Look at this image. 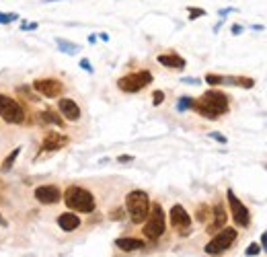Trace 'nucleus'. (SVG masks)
Wrapping results in <instances>:
<instances>
[{"label":"nucleus","mask_w":267,"mask_h":257,"mask_svg":"<svg viewBox=\"0 0 267 257\" xmlns=\"http://www.w3.org/2000/svg\"><path fill=\"white\" fill-rule=\"evenodd\" d=\"M228 109H230L228 95L216 89L205 91L197 101H193V111H197L205 120H218L220 116L228 113Z\"/></svg>","instance_id":"f257e3e1"},{"label":"nucleus","mask_w":267,"mask_h":257,"mask_svg":"<svg viewBox=\"0 0 267 257\" xmlns=\"http://www.w3.org/2000/svg\"><path fill=\"white\" fill-rule=\"evenodd\" d=\"M64 202H66V206L70 210H74V212H82V214H88V212H93L95 210V195L88 191V189H84V187H80V185H70L66 191H64Z\"/></svg>","instance_id":"f03ea898"},{"label":"nucleus","mask_w":267,"mask_h":257,"mask_svg":"<svg viewBox=\"0 0 267 257\" xmlns=\"http://www.w3.org/2000/svg\"><path fill=\"white\" fill-rule=\"evenodd\" d=\"M150 206H152L150 197L142 189H134V191H130L126 195V210H128V214H130L134 224H142L146 220V216L150 212Z\"/></svg>","instance_id":"7ed1b4c3"},{"label":"nucleus","mask_w":267,"mask_h":257,"mask_svg":"<svg viewBox=\"0 0 267 257\" xmlns=\"http://www.w3.org/2000/svg\"><path fill=\"white\" fill-rule=\"evenodd\" d=\"M142 224H144L142 233H144L146 239L156 241V239L163 237V233L167 229V216H165L163 206H160V204H152L150 206V212H148V216H146V220Z\"/></svg>","instance_id":"20e7f679"},{"label":"nucleus","mask_w":267,"mask_h":257,"mask_svg":"<svg viewBox=\"0 0 267 257\" xmlns=\"http://www.w3.org/2000/svg\"><path fill=\"white\" fill-rule=\"evenodd\" d=\"M236 237H239L236 229H232V226H222L218 233H214L212 241L203 247V251H205L207 255H212V257H216V255L224 253V251L236 241Z\"/></svg>","instance_id":"39448f33"},{"label":"nucleus","mask_w":267,"mask_h":257,"mask_svg":"<svg viewBox=\"0 0 267 257\" xmlns=\"http://www.w3.org/2000/svg\"><path fill=\"white\" fill-rule=\"evenodd\" d=\"M152 72L150 70H138V72H130L126 76H122L117 80V89L122 93H140L142 89H146L152 82Z\"/></svg>","instance_id":"423d86ee"},{"label":"nucleus","mask_w":267,"mask_h":257,"mask_svg":"<svg viewBox=\"0 0 267 257\" xmlns=\"http://www.w3.org/2000/svg\"><path fill=\"white\" fill-rule=\"evenodd\" d=\"M0 118H3L7 124H23L25 122V109L17 99H13L9 95H0Z\"/></svg>","instance_id":"0eeeda50"},{"label":"nucleus","mask_w":267,"mask_h":257,"mask_svg":"<svg viewBox=\"0 0 267 257\" xmlns=\"http://www.w3.org/2000/svg\"><path fill=\"white\" fill-rule=\"evenodd\" d=\"M226 197H228V206H230V214H232L234 224H236V226H243V229L249 226V224H251V212H249V208L234 195L232 189L226 191Z\"/></svg>","instance_id":"6e6552de"},{"label":"nucleus","mask_w":267,"mask_h":257,"mask_svg":"<svg viewBox=\"0 0 267 257\" xmlns=\"http://www.w3.org/2000/svg\"><path fill=\"white\" fill-rule=\"evenodd\" d=\"M169 220H171V226L181 235V237H187L191 233V216L187 214V210L183 208L181 204H175L171 212H169Z\"/></svg>","instance_id":"1a4fd4ad"},{"label":"nucleus","mask_w":267,"mask_h":257,"mask_svg":"<svg viewBox=\"0 0 267 257\" xmlns=\"http://www.w3.org/2000/svg\"><path fill=\"white\" fill-rule=\"evenodd\" d=\"M33 89H35V93H39L41 97H47V99H56L64 93V84L58 78H37V80H33Z\"/></svg>","instance_id":"9d476101"},{"label":"nucleus","mask_w":267,"mask_h":257,"mask_svg":"<svg viewBox=\"0 0 267 257\" xmlns=\"http://www.w3.org/2000/svg\"><path fill=\"white\" fill-rule=\"evenodd\" d=\"M35 199H37L39 204H43V206H51V204H58V202L62 199V191H60L58 185H53V183H49V185H39V187L35 189Z\"/></svg>","instance_id":"9b49d317"},{"label":"nucleus","mask_w":267,"mask_h":257,"mask_svg":"<svg viewBox=\"0 0 267 257\" xmlns=\"http://www.w3.org/2000/svg\"><path fill=\"white\" fill-rule=\"evenodd\" d=\"M68 142H70V138L60 134V132H47L43 142H41V150L43 152H56V150L64 148Z\"/></svg>","instance_id":"f8f14e48"},{"label":"nucleus","mask_w":267,"mask_h":257,"mask_svg":"<svg viewBox=\"0 0 267 257\" xmlns=\"http://www.w3.org/2000/svg\"><path fill=\"white\" fill-rule=\"evenodd\" d=\"M226 220H228V214H226V210H224V204L218 202V204L212 208V220H210L205 233H210V235H212V233H218L222 226H226Z\"/></svg>","instance_id":"ddd939ff"},{"label":"nucleus","mask_w":267,"mask_h":257,"mask_svg":"<svg viewBox=\"0 0 267 257\" xmlns=\"http://www.w3.org/2000/svg\"><path fill=\"white\" fill-rule=\"evenodd\" d=\"M58 109H60V113L64 116V120H68V122H78L80 116H82L78 103H76L74 99H68V97H62V99L58 101Z\"/></svg>","instance_id":"4468645a"},{"label":"nucleus","mask_w":267,"mask_h":257,"mask_svg":"<svg viewBox=\"0 0 267 257\" xmlns=\"http://www.w3.org/2000/svg\"><path fill=\"white\" fill-rule=\"evenodd\" d=\"M156 60H158L160 66H165V68H169V70H183V68L187 66L185 58L179 56L177 51H167V54H158Z\"/></svg>","instance_id":"2eb2a0df"},{"label":"nucleus","mask_w":267,"mask_h":257,"mask_svg":"<svg viewBox=\"0 0 267 257\" xmlns=\"http://www.w3.org/2000/svg\"><path fill=\"white\" fill-rule=\"evenodd\" d=\"M58 226H60L64 233H72V231H76V229L80 226V218H78V214H74V212H64V214L58 216Z\"/></svg>","instance_id":"dca6fc26"},{"label":"nucleus","mask_w":267,"mask_h":257,"mask_svg":"<svg viewBox=\"0 0 267 257\" xmlns=\"http://www.w3.org/2000/svg\"><path fill=\"white\" fill-rule=\"evenodd\" d=\"M37 122H39V124H43V126L51 124V126L64 128V120H62L56 111H39V113H37Z\"/></svg>","instance_id":"f3484780"},{"label":"nucleus","mask_w":267,"mask_h":257,"mask_svg":"<svg viewBox=\"0 0 267 257\" xmlns=\"http://www.w3.org/2000/svg\"><path fill=\"white\" fill-rule=\"evenodd\" d=\"M115 247H120L122 251H138L144 247V241L142 239H117Z\"/></svg>","instance_id":"a211bd4d"},{"label":"nucleus","mask_w":267,"mask_h":257,"mask_svg":"<svg viewBox=\"0 0 267 257\" xmlns=\"http://www.w3.org/2000/svg\"><path fill=\"white\" fill-rule=\"evenodd\" d=\"M226 84H236L241 89H253L255 78H251V76H226Z\"/></svg>","instance_id":"6ab92c4d"},{"label":"nucleus","mask_w":267,"mask_h":257,"mask_svg":"<svg viewBox=\"0 0 267 257\" xmlns=\"http://www.w3.org/2000/svg\"><path fill=\"white\" fill-rule=\"evenodd\" d=\"M195 218L201 224H210V220H212V208H210L207 204H199L197 210H195Z\"/></svg>","instance_id":"aec40b11"},{"label":"nucleus","mask_w":267,"mask_h":257,"mask_svg":"<svg viewBox=\"0 0 267 257\" xmlns=\"http://www.w3.org/2000/svg\"><path fill=\"white\" fill-rule=\"evenodd\" d=\"M19 152H21V148H13V152L3 161V165H0V173H9V171L13 169L15 161H17V157H19Z\"/></svg>","instance_id":"412c9836"},{"label":"nucleus","mask_w":267,"mask_h":257,"mask_svg":"<svg viewBox=\"0 0 267 257\" xmlns=\"http://www.w3.org/2000/svg\"><path fill=\"white\" fill-rule=\"evenodd\" d=\"M205 82L210 84V87H218V84H226V76H222V74H205Z\"/></svg>","instance_id":"4be33fe9"},{"label":"nucleus","mask_w":267,"mask_h":257,"mask_svg":"<svg viewBox=\"0 0 267 257\" xmlns=\"http://www.w3.org/2000/svg\"><path fill=\"white\" fill-rule=\"evenodd\" d=\"M193 97H181L179 103H177V111H187V109H193Z\"/></svg>","instance_id":"5701e85b"},{"label":"nucleus","mask_w":267,"mask_h":257,"mask_svg":"<svg viewBox=\"0 0 267 257\" xmlns=\"http://www.w3.org/2000/svg\"><path fill=\"white\" fill-rule=\"evenodd\" d=\"M58 45L62 47V51H66V54H76V51L80 49L76 43H70V41H66V39H58Z\"/></svg>","instance_id":"b1692460"},{"label":"nucleus","mask_w":267,"mask_h":257,"mask_svg":"<svg viewBox=\"0 0 267 257\" xmlns=\"http://www.w3.org/2000/svg\"><path fill=\"white\" fill-rule=\"evenodd\" d=\"M187 13H189V19H191V21H195V19H199V17H205V11L199 9V7H187Z\"/></svg>","instance_id":"393cba45"},{"label":"nucleus","mask_w":267,"mask_h":257,"mask_svg":"<svg viewBox=\"0 0 267 257\" xmlns=\"http://www.w3.org/2000/svg\"><path fill=\"white\" fill-rule=\"evenodd\" d=\"M17 19H19L17 13H0V25H9V23H13Z\"/></svg>","instance_id":"a878e982"},{"label":"nucleus","mask_w":267,"mask_h":257,"mask_svg":"<svg viewBox=\"0 0 267 257\" xmlns=\"http://www.w3.org/2000/svg\"><path fill=\"white\" fill-rule=\"evenodd\" d=\"M261 253V245L259 243H251L247 249H245V255L247 257H255V255H259Z\"/></svg>","instance_id":"bb28decb"},{"label":"nucleus","mask_w":267,"mask_h":257,"mask_svg":"<svg viewBox=\"0 0 267 257\" xmlns=\"http://www.w3.org/2000/svg\"><path fill=\"white\" fill-rule=\"evenodd\" d=\"M163 101H165V93H163V91H154V93H152V105H154V107L160 105Z\"/></svg>","instance_id":"cd10ccee"},{"label":"nucleus","mask_w":267,"mask_h":257,"mask_svg":"<svg viewBox=\"0 0 267 257\" xmlns=\"http://www.w3.org/2000/svg\"><path fill=\"white\" fill-rule=\"evenodd\" d=\"M210 138H214V140L220 142V144H226V142H228V140H226V136H222V134H218V132H212V134H210Z\"/></svg>","instance_id":"c85d7f7f"},{"label":"nucleus","mask_w":267,"mask_h":257,"mask_svg":"<svg viewBox=\"0 0 267 257\" xmlns=\"http://www.w3.org/2000/svg\"><path fill=\"white\" fill-rule=\"evenodd\" d=\"M230 31H232V35H241V33L245 31V27H243V25H239V23H234V25L230 27Z\"/></svg>","instance_id":"c756f323"},{"label":"nucleus","mask_w":267,"mask_h":257,"mask_svg":"<svg viewBox=\"0 0 267 257\" xmlns=\"http://www.w3.org/2000/svg\"><path fill=\"white\" fill-rule=\"evenodd\" d=\"M80 68H82V70H86V72H93V66H91V62H88L86 58H82V60H80Z\"/></svg>","instance_id":"7c9ffc66"},{"label":"nucleus","mask_w":267,"mask_h":257,"mask_svg":"<svg viewBox=\"0 0 267 257\" xmlns=\"http://www.w3.org/2000/svg\"><path fill=\"white\" fill-rule=\"evenodd\" d=\"M117 161H120V163H132L134 157H132V154H122V157H117Z\"/></svg>","instance_id":"2f4dec72"},{"label":"nucleus","mask_w":267,"mask_h":257,"mask_svg":"<svg viewBox=\"0 0 267 257\" xmlns=\"http://www.w3.org/2000/svg\"><path fill=\"white\" fill-rule=\"evenodd\" d=\"M21 27H23V29H29V31H35V29H37V23H25V21H21Z\"/></svg>","instance_id":"473e14b6"},{"label":"nucleus","mask_w":267,"mask_h":257,"mask_svg":"<svg viewBox=\"0 0 267 257\" xmlns=\"http://www.w3.org/2000/svg\"><path fill=\"white\" fill-rule=\"evenodd\" d=\"M261 249H263V251H267V231L261 235Z\"/></svg>","instance_id":"72a5a7b5"},{"label":"nucleus","mask_w":267,"mask_h":257,"mask_svg":"<svg viewBox=\"0 0 267 257\" xmlns=\"http://www.w3.org/2000/svg\"><path fill=\"white\" fill-rule=\"evenodd\" d=\"M183 82H187V84H199L197 78H183Z\"/></svg>","instance_id":"f704fd0d"},{"label":"nucleus","mask_w":267,"mask_h":257,"mask_svg":"<svg viewBox=\"0 0 267 257\" xmlns=\"http://www.w3.org/2000/svg\"><path fill=\"white\" fill-rule=\"evenodd\" d=\"M122 214H124V210H115V214H111V218H113V220H120Z\"/></svg>","instance_id":"c9c22d12"},{"label":"nucleus","mask_w":267,"mask_h":257,"mask_svg":"<svg viewBox=\"0 0 267 257\" xmlns=\"http://www.w3.org/2000/svg\"><path fill=\"white\" fill-rule=\"evenodd\" d=\"M0 226H5V229L9 226V220H7V218H5L3 214H0Z\"/></svg>","instance_id":"e433bc0d"},{"label":"nucleus","mask_w":267,"mask_h":257,"mask_svg":"<svg viewBox=\"0 0 267 257\" xmlns=\"http://www.w3.org/2000/svg\"><path fill=\"white\" fill-rule=\"evenodd\" d=\"M99 37H101V39H103V41H109V35H107V33H101V35H99Z\"/></svg>","instance_id":"4c0bfd02"},{"label":"nucleus","mask_w":267,"mask_h":257,"mask_svg":"<svg viewBox=\"0 0 267 257\" xmlns=\"http://www.w3.org/2000/svg\"><path fill=\"white\" fill-rule=\"evenodd\" d=\"M43 3H58V0H43Z\"/></svg>","instance_id":"58836bf2"}]
</instances>
